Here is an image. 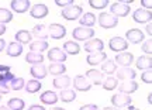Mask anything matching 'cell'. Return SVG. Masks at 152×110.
Segmentation results:
<instances>
[{
	"mask_svg": "<svg viewBox=\"0 0 152 110\" xmlns=\"http://www.w3.org/2000/svg\"><path fill=\"white\" fill-rule=\"evenodd\" d=\"M102 85H103V88L106 90H114V89H117V86H118V81L114 76H109L104 79Z\"/></svg>",
	"mask_w": 152,
	"mask_h": 110,
	"instance_id": "cell-36",
	"label": "cell"
},
{
	"mask_svg": "<svg viewBox=\"0 0 152 110\" xmlns=\"http://www.w3.org/2000/svg\"><path fill=\"white\" fill-rule=\"evenodd\" d=\"M65 71H66V66L64 64H51V65H48V71L47 72H49L54 76H59L62 73H65Z\"/></svg>",
	"mask_w": 152,
	"mask_h": 110,
	"instance_id": "cell-32",
	"label": "cell"
},
{
	"mask_svg": "<svg viewBox=\"0 0 152 110\" xmlns=\"http://www.w3.org/2000/svg\"><path fill=\"white\" fill-rule=\"evenodd\" d=\"M148 103H149V105L152 103V95H151V93L148 95Z\"/></svg>",
	"mask_w": 152,
	"mask_h": 110,
	"instance_id": "cell-52",
	"label": "cell"
},
{
	"mask_svg": "<svg viewBox=\"0 0 152 110\" xmlns=\"http://www.w3.org/2000/svg\"><path fill=\"white\" fill-rule=\"evenodd\" d=\"M13 79H14V73H11V72H4V73H0V82L7 83V82H11Z\"/></svg>",
	"mask_w": 152,
	"mask_h": 110,
	"instance_id": "cell-40",
	"label": "cell"
},
{
	"mask_svg": "<svg viewBox=\"0 0 152 110\" xmlns=\"http://www.w3.org/2000/svg\"><path fill=\"white\" fill-rule=\"evenodd\" d=\"M58 99H61L62 102H65V103H71V102H73L76 99V92L72 90V89H62L59 92Z\"/></svg>",
	"mask_w": 152,
	"mask_h": 110,
	"instance_id": "cell-24",
	"label": "cell"
},
{
	"mask_svg": "<svg viewBox=\"0 0 152 110\" xmlns=\"http://www.w3.org/2000/svg\"><path fill=\"white\" fill-rule=\"evenodd\" d=\"M4 47H6V41L3 38H0V52L4 50Z\"/></svg>",
	"mask_w": 152,
	"mask_h": 110,
	"instance_id": "cell-50",
	"label": "cell"
},
{
	"mask_svg": "<svg viewBox=\"0 0 152 110\" xmlns=\"http://www.w3.org/2000/svg\"><path fill=\"white\" fill-rule=\"evenodd\" d=\"M7 55L9 56H11V58H16V56H18V55L23 54V45L18 44V43H10L9 44V47H7Z\"/></svg>",
	"mask_w": 152,
	"mask_h": 110,
	"instance_id": "cell-25",
	"label": "cell"
},
{
	"mask_svg": "<svg viewBox=\"0 0 152 110\" xmlns=\"http://www.w3.org/2000/svg\"><path fill=\"white\" fill-rule=\"evenodd\" d=\"M31 31H33L31 35H34L35 38H39L45 41V38L48 37V27L45 24H37V26H34Z\"/></svg>",
	"mask_w": 152,
	"mask_h": 110,
	"instance_id": "cell-22",
	"label": "cell"
},
{
	"mask_svg": "<svg viewBox=\"0 0 152 110\" xmlns=\"http://www.w3.org/2000/svg\"><path fill=\"white\" fill-rule=\"evenodd\" d=\"M41 102H42L44 105H55L56 102H58V95L55 93V92H52V90H47V92H44L42 95H41Z\"/></svg>",
	"mask_w": 152,
	"mask_h": 110,
	"instance_id": "cell-23",
	"label": "cell"
},
{
	"mask_svg": "<svg viewBox=\"0 0 152 110\" xmlns=\"http://www.w3.org/2000/svg\"><path fill=\"white\" fill-rule=\"evenodd\" d=\"M30 73H31V76H34V79L39 81V79H44L47 76V68H45V65H41V64L33 65L30 69Z\"/></svg>",
	"mask_w": 152,
	"mask_h": 110,
	"instance_id": "cell-21",
	"label": "cell"
},
{
	"mask_svg": "<svg viewBox=\"0 0 152 110\" xmlns=\"http://www.w3.org/2000/svg\"><path fill=\"white\" fill-rule=\"evenodd\" d=\"M61 16L64 17L65 20H68V21H75V20H77V18L82 16V7L80 6H76V4L68 6L65 9H62Z\"/></svg>",
	"mask_w": 152,
	"mask_h": 110,
	"instance_id": "cell-1",
	"label": "cell"
},
{
	"mask_svg": "<svg viewBox=\"0 0 152 110\" xmlns=\"http://www.w3.org/2000/svg\"><path fill=\"white\" fill-rule=\"evenodd\" d=\"M115 79L118 81H134L137 76V72L135 69H132L130 66H121V68H117V71H115Z\"/></svg>",
	"mask_w": 152,
	"mask_h": 110,
	"instance_id": "cell-4",
	"label": "cell"
},
{
	"mask_svg": "<svg viewBox=\"0 0 152 110\" xmlns=\"http://www.w3.org/2000/svg\"><path fill=\"white\" fill-rule=\"evenodd\" d=\"M31 38H33V35L27 30H20L16 33V43L18 44H28V43H31Z\"/></svg>",
	"mask_w": 152,
	"mask_h": 110,
	"instance_id": "cell-26",
	"label": "cell"
},
{
	"mask_svg": "<svg viewBox=\"0 0 152 110\" xmlns=\"http://www.w3.org/2000/svg\"><path fill=\"white\" fill-rule=\"evenodd\" d=\"M141 79H142V82L149 83V85H151V83H152V71H151V69H147V71L142 72Z\"/></svg>",
	"mask_w": 152,
	"mask_h": 110,
	"instance_id": "cell-41",
	"label": "cell"
},
{
	"mask_svg": "<svg viewBox=\"0 0 152 110\" xmlns=\"http://www.w3.org/2000/svg\"><path fill=\"white\" fill-rule=\"evenodd\" d=\"M64 52L65 54H71V55H76L79 54V51H80V45L75 43V41H66L65 44H64Z\"/></svg>",
	"mask_w": 152,
	"mask_h": 110,
	"instance_id": "cell-28",
	"label": "cell"
},
{
	"mask_svg": "<svg viewBox=\"0 0 152 110\" xmlns=\"http://www.w3.org/2000/svg\"><path fill=\"white\" fill-rule=\"evenodd\" d=\"M125 41H128L131 44H138L144 41V33L138 28H131L125 33Z\"/></svg>",
	"mask_w": 152,
	"mask_h": 110,
	"instance_id": "cell-13",
	"label": "cell"
},
{
	"mask_svg": "<svg viewBox=\"0 0 152 110\" xmlns=\"http://www.w3.org/2000/svg\"><path fill=\"white\" fill-rule=\"evenodd\" d=\"M96 21H97V18H96V16L93 13H85V14H82L80 20H79L80 27H87V28H92L96 24Z\"/></svg>",
	"mask_w": 152,
	"mask_h": 110,
	"instance_id": "cell-20",
	"label": "cell"
},
{
	"mask_svg": "<svg viewBox=\"0 0 152 110\" xmlns=\"http://www.w3.org/2000/svg\"><path fill=\"white\" fill-rule=\"evenodd\" d=\"M89 4L92 9H97V10H102V9H106L109 6V0H90Z\"/></svg>",
	"mask_w": 152,
	"mask_h": 110,
	"instance_id": "cell-38",
	"label": "cell"
},
{
	"mask_svg": "<svg viewBox=\"0 0 152 110\" xmlns=\"http://www.w3.org/2000/svg\"><path fill=\"white\" fill-rule=\"evenodd\" d=\"M10 83H11V89H13V90H20V89H23L24 85H26L23 78H14Z\"/></svg>",
	"mask_w": 152,
	"mask_h": 110,
	"instance_id": "cell-39",
	"label": "cell"
},
{
	"mask_svg": "<svg viewBox=\"0 0 152 110\" xmlns=\"http://www.w3.org/2000/svg\"><path fill=\"white\" fill-rule=\"evenodd\" d=\"M72 37L77 41H89L94 37V30L87 27H76L72 31Z\"/></svg>",
	"mask_w": 152,
	"mask_h": 110,
	"instance_id": "cell-2",
	"label": "cell"
},
{
	"mask_svg": "<svg viewBox=\"0 0 152 110\" xmlns=\"http://www.w3.org/2000/svg\"><path fill=\"white\" fill-rule=\"evenodd\" d=\"M85 78H86L87 81H89V83L90 85H102L104 81V73H102L100 71H97V69H89V71L86 72V75H85Z\"/></svg>",
	"mask_w": 152,
	"mask_h": 110,
	"instance_id": "cell-11",
	"label": "cell"
},
{
	"mask_svg": "<svg viewBox=\"0 0 152 110\" xmlns=\"http://www.w3.org/2000/svg\"><path fill=\"white\" fill-rule=\"evenodd\" d=\"M13 20V13L9 9H0V24H6Z\"/></svg>",
	"mask_w": 152,
	"mask_h": 110,
	"instance_id": "cell-37",
	"label": "cell"
},
{
	"mask_svg": "<svg viewBox=\"0 0 152 110\" xmlns=\"http://www.w3.org/2000/svg\"><path fill=\"white\" fill-rule=\"evenodd\" d=\"M28 110H45L42 107V106H39V105H33V106H30L28 107Z\"/></svg>",
	"mask_w": 152,
	"mask_h": 110,
	"instance_id": "cell-48",
	"label": "cell"
},
{
	"mask_svg": "<svg viewBox=\"0 0 152 110\" xmlns=\"http://www.w3.org/2000/svg\"><path fill=\"white\" fill-rule=\"evenodd\" d=\"M0 98H1V95H0Z\"/></svg>",
	"mask_w": 152,
	"mask_h": 110,
	"instance_id": "cell-57",
	"label": "cell"
},
{
	"mask_svg": "<svg viewBox=\"0 0 152 110\" xmlns=\"http://www.w3.org/2000/svg\"><path fill=\"white\" fill-rule=\"evenodd\" d=\"M9 92H10V88L7 86V83L0 82V95H1V93L6 95V93H9Z\"/></svg>",
	"mask_w": 152,
	"mask_h": 110,
	"instance_id": "cell-44",
	"label": "cell"
},
{
	"mask_svg": "<svg viewBox=\"0 0 152 110\" xmlns=\"http://www.w3.org/2000/svg\"><path fill=\"white\" fill-rule=\"evenodd\" d=\"M97 21L100 24V27L103 28H113L118 24V18L114 17L110 13H100L97 17Z\"/></svg>",
	"mask_w": 152,
	"mask_h": 110,
	"instance_id": "cell-3",
	"label": "cell"
},
{
	"mask_svg": "<svg viewBox=\"0 0 152 110\" xmlns=\"http://www.w3.org/2000/svg\"><path fill=\"white\" fill-rule=\"evenodd\" d=\"M51 110H65V109H62V107H54V109H51Z\"/></svg>",
	"mask_w": 152,
	"mask_h": 110,
	"instance_id": "cell-56",
	"label": "cell"
},
{
	"mask_svg": "<svg viewBox=\"0 0 152 110\" xmlns=\"http://www.w3.org/2000/svg\"><path fill=\"white\" fill-rule=\"evenodd\" d=\"M127 110H140V109H137V107H134V106H128Z\"/></svg>",
	"mask_w": 152,
	"mask_h": 110,
	"instance_id": "cell-53",
	"label": "cell"
},
{
	"mask_svg": "<svg viewBox=\"0 0 152 110\" xmlns=\"http://www.w3.org/2000/svg\"><path fill=\"white\" fill-rule=\"evenodd\" d=\"M102 73H107V75H113V73H115V71H117V65H115V62L111 59H106L102 64Z\"/></svg>",
	"mask_w": 152,
	"mask_h": 110,
	"instance_id": "cell-29",
	"label": "cell"
},
{
	"mask_svg": "<svg viewBox=\"0 0 152 110\" xmlns=\"http://www.w3.org/2000/svg\"><path fill=\"white\" fill-rule=\"evenodd\" d=\"M104 110H118L117 107H104Z\"/></svg>",
	"mask_w": 152,
	"mask_h": 110,
	"instance_id": "cell-54",
	"label": "cell"
},
{
	"mask_svg": "<svg viewBox=\"0 0 152 110\" xmlns=\"http://www.w3.org/2000/svg\"><path fill=\"white\" fill-rule=\"evenodd\" d=\"M151 18H152V13L151 10H147V9H137L132 14V20L135 23H151Z\"/></svg>",
	"mask_w": 152,
	"mask_h": 110,
	"instance_id": "cell-9",
	"label": "cell"
},
{
	"mask_svg": "<svg viewBox=\"0 0 152 110\" xmlns=\"http://www.w3.org/2000/svg\"><path fill=\"white\" fill-rule=\"evenodd\" d=\"M79 110H99V107L96 105H85L82 106Z\"/></svg>",
	"mask_w": 152,
	"mask_h": 110,
	"instance_id": "cell-45",
	"label": "cell"
},
{
	"mask_svg": "<svg viewBox=\"0 0 152 110\" xmlns=\"http://www.w3.org/2000/svg\"><path fill=\"white\" fill-rule=\"evenodd\" d=\"M73 3H75L73 0H56V1H55V4L59 6V7H64V9L68 7V6H72Z\"/></svg>",
	"mask_w": 152,
	"mask_h": 110,
	"instance_id": "cell-43",
	"label": "cell"
},
{
	"mask_svg": "<svg viewBox=\"0 0 152 110\" xmlns=\"http://www.w3.org/2000/svg\"><path fill=\"white\" fill-rule=\"evenodd\" d=\"M140 88L138 83L135 81H124V82L118 85L117 89H118V93H125V95H130V93H134L137 89Z\"/></svg>",
	"mask_w": 152,
	"mask_h": 110,
	"instance_id": "cell-17",
	"label": "cell"
},
{
	"mask_svg": "<svg viewBox=\"0 0 152 110\" xmlns=\"http://www.w3.org/2000/svg\"><path fill=\"white\" fill-rule=\"evenodd\" d=\"M48 7L44 4V3H37L30 9V14L34 18H44V17L48 16Z\"/></svg>",
	"mask_w": 152,
	"mask_h": 110,
	"instance_id": "cell-14",
	"label": "cell"
},
{
	"mask_svg": "<svg viewBox=\"0 0 152 110\" xmlns=\"http://www.w3.org/2000/svg\"><path fill=\"white\" fill-rule=\"evenodd\" d=\"M141 4L144 6V7H148V9H151L152 1H151V0H141Z\"/></svg>",
	"mask_w": 152,
	"mask_h": 110,
	"instance_id": "cell-46",
	"label": "cell"
},
{
	"mask_svg": "<svg viewBox=\"0 0 152 110\" xmlns=\"http://www.w3.org/2000/svg\"><path fill=\"white\" fill-rule=\"evenodd\" d=\"M110 14H113L114 17H125L130 14V6L124 4L121 1H115L110 7Z\"/></svg>",
	"mask_w": 152,
	"mask_h": 110,
	"instance_id": "cell-5",
	"label": "cell"
},
{
	"mask_svg": "<svg viewBox=\"0 0 152 110\" xmlns=\"http://www.w3.org/2000/svg\"><path fill=\"white\" fill-rule=\"evenodd\" d=\"M4 72H10V66L9 65H0V73H4Z\"/></svg>",
	"mask_w": 152,
	"mask_h": 110,
	"instance_id": "cell-47",
	"label": "cell"
},
{
	"mask_svg": "<svg viewBox=\"0 0 152 110\" xmlns=\"http://www.w3.org/2000/svg\"><path fill=\"white\" fill-rule=\"evenodd\" d=\"M10 7L11 10L16 11V13H26L27 10L31 9V3L28 0H13Z\"/></svg>",
	"mask_w": 152,
	"mask_h": 110,
	"instance_id": "cell-18",
	"label": "cell"
},
{
	"mask_svg": "<svg viewBox=\"0 0 152 110\" xmlns=\"http://www.w3.org/2000/svg\"><path fill=\"white\" fill-rule=\"evenodd\" d=\"M0 110H10L9 107H6V106H0Z\"/></svg>",
	"mask_w": 152,
	"mask_h": 110,
	"instance_id": "cell-55",
	"label": "cell"
},
{
	"mask_svg": "<svg viewBox=\"0 0 152 110\" xmlns=\"http://www.w3.org/2000/svg\"><path fill=\"white\" fill-rule=\"evenodd\" d=\"M52 85H54L56 89H66L69 88V85H71V78L69 76H56L54 79V82H52Z\"/></svg>",
	"mask_w": 152,
	"mask_h": 110,
	"instance_id": "cell-31",
	"label": "cell"
},
{
	"mask_svg": "<svg viewBox=\"0 0 152 110\" xmlns=\"http://www.w3.org/2000/svg\"><path fill=\"white\" fill-rule=\"evenodd\" d=\"M109 47L110 50L114 51V52H124L128 48V43L123 37H113L109 41Z\"/></svg>",
	"mask_w": 152,
	"mask_h": 110,
	"instance_id": "cell-6",
	"label": "cell"
},
{
	"mask_svg": "<svg viewBox=\"0 0 152 110\" xmlns=\"http://www.w3.org/2000/svg\"><path fill=\"white\" fill-rule=\"evenodd\" d=\"M47 48H48V43L44 40H37L35 43H30V50H31V52H35V54H41Z\"/></svg>",
	"mask_w": 152,
	"mask_h": 110,
	"instance_id": "cell-27",
	"label": "cell"
},
{
	"mask_svg": "<svg viewBox=\"0 0 152 110\" xmlns=\"http://www.w3.org/2000/svg\"><path fill=\"white\" fill-rule=\"evenodd\" d=\"M68 55L61 50V48H51L48 51V59L52 64H62L64 61H66Z\"/></svg>",
	"mask_w": 152,
	"mask_h": 110,
	"instance_id": "cell-10",
	"label": "cell"
},
{
	"mask_svg": "<svg viewBox=\"0 0 152 110\" xmlns=\"http://www.w3.org/2000/svg\"><path fill=\"white\" fill-rule=\"evenodd\" d=\"M73 88L79 92H87V90H90L92 85L89 83V81L83 75H76L75 79H73Z\"/></svg>",
	"mask_w": 152,
	"mask_h": 110,
	"instance_id": "cell-15",
	"label": "cell"
},
{
	"mask_svg": "<svg viewBox=\"0 0 152 110\" xmlns=\"http://www.w3.org/2000/svg\"><path fill=\"white\" fill-rule=\"evenodd\" d=\"M103 48H104V43L100 38H92L89 40L87 43H85V51L90 52V54H93V52H102Z\"/></svg>",
	"mask_w": 152,
	"mask_h": 110,
	"instance_id": "cell-12",
	"label": "cell"
},
{
	"mask_svg": "<svg viewBox=\"0 0 152 110\" xmlns=\"http://www.w3.org/2000/svg\"><path fill=\"white\" fill-rule=\"evenodd\" d=\"M107 59V54L102 51V52H93V54H89L87 55V64L92 66H96V65H100V64H103L104 61Z\"/></svg>",
	"mask_w": 152,
	"mask_h": 110,
	"instance_id": "cell-16",
	"label": "cell"
},
{
	"mask_svg": "<svg viewBox=\"0 0 152 110\" xmlns=\"http://www.w3.org/2000/svg\"><path fill=\"white\" fill-rule=\"evenodd\" d=\"M132 99H131L128 95L125 93H115L111 96V103H113V107H125V106H130Z\"/></svg>",
	"mask_w": 152,
	"mask_h": 110,
	"instance_id": "cell-8",
	"label": "cell"
},
{
	"mask_svg": "<svg viewBox=\"0 0 152 110\" xmlns=\"http://www.w3.org/2000/svg\"><path fill=\"white\" fill-rule=\"evenodd\" d=\"M6 33V26L4 24H0V35H3Z\"/></svg>",
	"mask_w": 152,
	"mask_h": 110,
	"instance_id": "cell-51",
	"label": "cell"
},
{
	"mask_svg": "<svg viewBox=\"0 0 152 110\" xmlns=\"http://www.w3.org/2000/svg\"><path fill=\"white\" fill-rule=\"evenodd\" d=\"M134 61V55L130 54L128 51H124V52H120V54L115 55V64L118 65H123V66H128L131 65V62Z\"/></svg>",
	"mask_w": 152,
	"mask_h": 110,
	"instance_id": "cell-19",
	"label": "cell"
},
{
	"mask_svg": "<svg viewBox=\"0 0 152 110\" xmlns=\"http://www.w3.org/2000/svg\"><path fill=\"white\" fill-rule=\"evenodd\" d=\"M26 90H27L28 93H37V92H39L41 90V82L39 81H37V79H31V81H28L26 85Z\"/></svg>",
	"mask_w": 152,
	"mask_h": 110,
	"instance_id": "cell-33",
	"label": "cell"
},
{
	"mask_svg": "<svg viewBox=\"0 0 152 110\" xmlns=\"http://www.w3.org/2000/svg\"><path fill=\"white\" fill-rule=\"evenodd\" d=\"M48 35L54 40H59L64 38L66 35V28L62 26V24H56V23H52L48 26Z\"/></svg>",
	"mask_w": 152,
	"mask_h": 110,
	"instance_id": "cell-7",
	"label": "cell"
},
{
	"mask_svg": "<svg viewBox=\"0 0 152 110\" xmlns=\"http://www.w3.org/2000/svg\"><path fill=\"white\" fill-rule=\"evenodd\" d=\"M151 66H152V59L149 55H142V56H140L137 59V68L138 69L147 71V69H151Z\"/></svg>",
	"mask_w": 152,
	"mask_h": 110,
	"instance_id": "cell-30",
	"label": "cell"
},
{
	"mask_svg": "<svg viewBox=\"0 0 152 110\" xmlns=\"http://www.w3.org/2000/svg\"><path fill=\"white\" fill-rule=\"evenodd\" d=\"M142 51H144L147 55H149V56H151V52H152V43H151V40L142 44Z\"/></svg>",
	"mask_w": 152,
	"mask_h": 110,
	"instance_id": "cell-42",
	"label": "cell"
},
{
	"mask_svg": "<svg viewBox=\"0 0 152 110\" xmlns=\"http://www.w3.org/2000/svg\"><path fill=\"white\" fill-rule=\"evenodd\" d=\"M145 31H147L148 35L151 37V34H152V24H151V23H148V24H147V27H145Z\"/></svg>",
	"mask_w": 152,
	"mask_h": 110,
	"instance_id": "cell-49",
	"label": "cell"
},
{
	"mask_svg": "<svg viewBox=\"0 0 152 110\" xmlns=\"http://www.w3.org/2000/svg\"><path fill=\"white\" fill-rule=\"evenodd\" d=\"M26 61L31 65H38V64H42L44 61V55L42 54H35V52H28L26 55Z\"/></svg>",
	"mask_w": 152,
	"mask_h": 110,
	"instance_id": "cell-34",
	"label": "cell"
},
{
	"mask_svg": "<svg viewBox=\"0 0 152 110\" xmlns=\"http://www.w3.org/2000/svg\"><path fill=\"white\" fill-rule=\"evenodd\" d=\"M24 100L20 99V98H13V99L9 100V103H7V107L10 110H23L24 109Z\"/></svg>",
	"mask_w": 152,
	"mask_h": 110,
	"instance_id": "cell-35",
	"label": "cell"
}]
</instances>
